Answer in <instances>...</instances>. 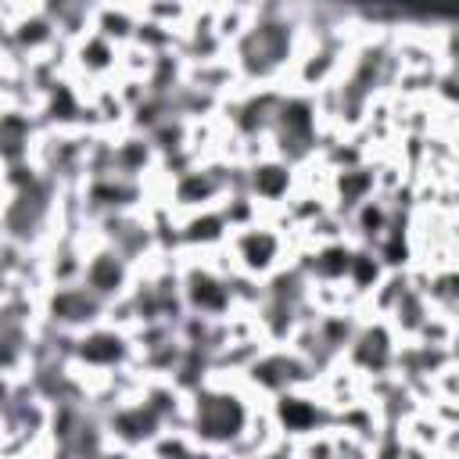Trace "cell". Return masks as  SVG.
<instances>
[{
  "label": "cell",
  "mask_w": 459,
  "mask_h": 459,
  "mask_svg": "<svg viewBox=\"0 0 459 459\" xmlns=\"http://www.w3.org/2000/svg\"><path fill=\"white\" fill-rule=\"evenodd\" d=\"M284 416H291V420H295V424L309 420V413H305V409H284Z\"/></svg>",
  "instance_id": "1"
}]
</instances>
